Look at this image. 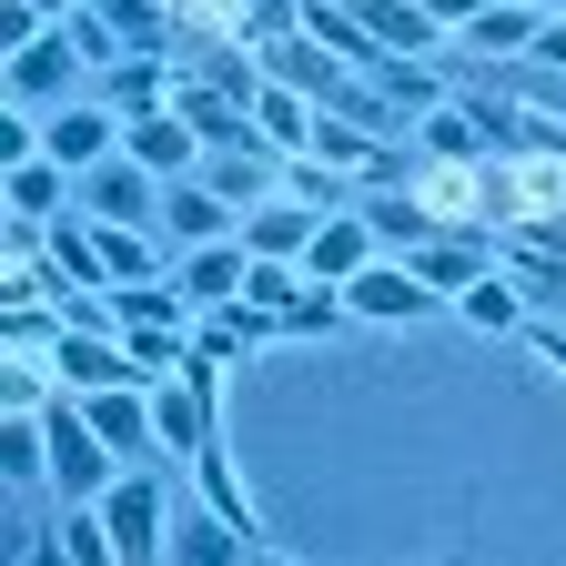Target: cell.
<instances>
[{
	"label": "cell",
	"instance_id": "1",
	"mask_svg": "<svg viewBox=\"0 0 566 566\" xmlns=\"http://www.w3.org/2000/svg\"><path fill=\"white\" fill-rule=\"evenodd\" d=\"M41 436H51V495H61V506H92V495L122 475V455L92 436L82 395H51V405H41Z\"/></svg>",
	"mask_w": 566,
	"mask_h": 566
},
{
	"label": "cell",
	"instance_id": "2",
	"mask_svg": "<svg viewBox=\"0 0 566 566\" xmlns=\"http://www.w3.org/2000/svg\"><path fill=\"white\" fill-rule=\"evenodd\" d=\"M0 92H11L21 112H61V102H82V92H92V51L71 41V21H51L31 51L0 61Z\"/></svg>",
	"mask_w": 566,
	"mask_h": 566
},
{
	"label": "cell",
	"instance_id": "3",
	"mask_svg": "<svg viewBox=\"0 0 566 566\" xmlns=\"http://www.w3.org/2000/svg\"><path fill=\"white\" fill-rule=\"evenodd\" d=\"M102 526H112V556L122 566H163V536H172V495H163V475L153 465H122L102 495Z\"/></svg>",
	"mask_w": 566,
	"mask_h": 566
},
{
	"label": "cell",
	"instance_id": "4",
	"mask_svg": "<svg viewBox=\"0 0 566 566\" xmlns=\"http://www.w3.org/2000/svg\"><path fill=\"white\" fill-rule=\"evenodd\" d=\"M334 294H344V314H365V324H424V314L446 304V294H436V283H424L405 253H375L365 273H344Z\"/></svg>",
	"mask_w": 566,
	"mask_h": 566
},
{
	"label": "cell",
	"instance_id": "5",
	"mask_svg": "<svg viewBox=\"0 0 566 566\" xmlns=\"http://www.w3.org/2000/svg\"><path fill=\"white\" fill-rule=\"evenodd\" d=\"M71 202L92 212V223H163V172H142L132 153H102L92 172H71Z\"/></svg>",
	"mask_w": 566,
	"mask_h": 566
},
{
	"label": "cell",
	"instance_id": "6",
	"mask_svg": "<svg viewBox=\"0 0 566 566\" xmlns=\"http://www.w3.org/2000/svg\"><path fill=\"white\" fill-rule=\"evenodd\" d=\"M153 436H163V455H172V465H192L212 436H223V395L192 385L182 365H172V375H153Z\"/></svg>",
	"mask_w": 566,
	"mask_h": 566
},
{
	"label": "cell",
	"instance_id": "7",
	"mask_svg": "<svg viewBox=\"0 0 566 566\" xmlns=\"http://www.w3.org/2000/svg\"><path fill=\"white\" fill-rule=\"evenodd\" d=\"M51 385H61V395H102V385H153V375L132 365V344H122V334L61 324V344H51Z\"/></svg>",
	"mask_w": 566,
	"mask_h": 566
},
{
	"label": "cell",
	"instance_id": "8",
	"mask_svg": "<svg viewBox=\"0 0 566 566\" xmlns=\"http://www.w3.org/2000/svg\"><path fill=\"white\" fill-rule=\"evenodd\" d=\"M122 153H132L142 172L182 182V172H202V132H192L172 102H153V112H122Z\"/></svg>",
	"mask_w": 566,
	"mask_h": 566
},
{
	"label": "cell",
	"instance_id": "9",
	"mask_svg": "<svg viewBox=\"0 0 566 566\" xmlns=\"http://www.w3.org/2000/svg\"><path fill=\"white\" fill-rule=\"evenodd\" d=\"M41 153H51L61 172H92L102 153H122V112H102L92 92L61 102V112H41Z\"/></svg>",
	"mask_w": 566,
	"mask_h": 566
},
{
	"label": "cell",
	"instance_id": "10",
	"mask_svg": "<svg viewBox=\"0 0 566 566\" xmlns=\"http://www.w3.org/2000/svg\"><path fill=\"white\" fill-rule=\"evenodd\" d=\"M82 415H92V436L122 465H153L163 455V436H153V385H102V395H82Z\"/></svg>",
	"mask_w": 566,
	"mask_h": 566
},
{
	"label": "cell",
	"instance_id": "11",
	"mask_svg": "<svg viewBox=\"0 0 566 566\" xmlns=\"http://www.w3.org/2000/svg\"><path fill=\"white\" fill-rule=\"evenodd\" d=\"M233 223H243V212H233L223 192H212L202 172H182V182H163V223H153V233H163V253H192V243H223Z\"/></svg>",
	"mask_w": 566,
	"mask_h": 566
},
{
	"label": "cell",
	"instance_id": "12",
	"mask_svg": "<svg viewBox=\"0 0 566 566\" xmlns=\"http://www.w3.org/2000/svg\"><path fill=\"white\" fill-rule=\"evenodd\" d=\"M354 212L375 223V243H385V253H415V243H436V233H446V212L424 202L415 182H365V192H354Z\"/></svg>",
	"mask_w": 566,
	"mask_h": 566
},
{
	"label": "cell",
	"instance_id": "13",
	"mask_svg": "<svg viewBox=\"0 0 566 566\" xmlns=\"http://www.w3.org/2000/svg\"><path fill=\"white\" fill-rule=\"evenodd\" d=\"M243 273H253L243 233H223V243H192V253H172V283L192 294V314H212V304H233V294H243Z\"/></svg>",
	"mask_w": 566,
	"mask_h": 566
},
{
	"label": "cell",
	"instance_id": "14",
	"mask_svg": "<svg viewBox=\"0 0 566 566\" xmlns=\"http://www.w3.org/2000/svg\"><path fill=\"white\" fill-rule=\"evenodd\" d=\"M82 11L122 41V51H142V61H172V31H182V0H82Z\"/></svg>",
	"mask_w": 566,
	"mask_h": 566
},
{
	"label": "cell",
	"instance_id": "15",
	"mask_svg": "<svg viewBox=\"0 0 566 566\" xmlns=\"http://www.w3.org/2000/svg\"><path fill=\"white\" fill-rule=\"evenodd\" d=\"M163 556H172V566H243V556H263V536H243L233 516H212V506H202V516H182V506H172Z\"/></svg>",
	"mask_w": 566,
	"mask_h": 566
},
{
	"label": "cell",
	"instance_id": "16",
	"mask_svg": "<svg viewBox=\"0 0 566 566\" xmlns=\"http://www.w3.org/2000/svg\"><path fill=\"white\" fill-rule=\"evenodd\" d=\"M192 132H202V153H223V142H253V102H233V92H212V82H192V71H172V92H163Z\"/></svg>",
	"mask_w": 566,
	"mask_h": 566
},
{
	"label": "cell",
	"instance_id": "17",
	"mask_svg": "<svg viewBox=\"0 0 566 566\" xmlns=\"http://www.w3.org/2000/svg\"><path fill=\"white\" fill-rule=\"evenodd\" d=\"M375 253H385V243H375V223L344 202V212H324V223H314V243H304V273H314V283H344V273H365Z\"/></svg>",
	"mask_w": 566,
	"mask_h": 566
},
{
	"label": "cell",
	"instance_id": "18",
	"mask_svg": "<svg viewBox=\"0 0 566 566\" xmlns=\"http://www.w3.org/2000/svg\"><path fill=\"white\" fill-rule=\"evenodd\" d=\"M314 223H324V212L314 202H294V192H263L253 212H243V253H283V263H304V243H314Z\"/></svg>",
	"mask_w": 566,
	"mask_h": 566
},
{
	"label": "cell",
	"instance_id": "19",
	"mask_svg": "<svg viewBox=\"0 0 566 566\" xmlns=\"http://www.w3.org/2000/svg\"><path fill=\"white\" fill-rule=\"evenodd\" d=\"M163 92H172V61H142V51H122V61L92 71V102L102 112H153Z\"/></svg>",
	"mask_w": 566,
	"mask_h": 566
},
{
	"label": "cell",
	"instance_id": "20",
	"mask_svg": "<svg viewBox=\"0 0 566 566\" xmlns=\"http://www.w3.org/2000/svg\"><path fill=\"white\" fill-rule=\"evenodd\" d=\"M354 11H365V31H375L385 51H415V61L446 51V21L424 11V0H354Z\"/></svg>",
	"mask_w": 566,
	"mask_h": 566
},
{
	"label": "cell",
	"instance_id": "21",
	"mask_svg": "<svg viewBox=\"0 0 566 566\" xmlns=\"http://www.w3.org/2000/svg\"><path fill=\"white\" fill-rule=\"evenodd\" d=\"M253 132L273 142V153H304V142H314V102H304L294 82H273V71H263V82H253Z\"/></svg>",
	"mask_w": 566,
	"mask_h": 566
},
{
	"label": "cell",
	"instance_id": "22",
	"mask_svg": "<svg viewBox=\"0 0 566 566\" xmlns=\"http://www.w3.org/2000/svg\"><path fill=\"white\" fill-rule=\"evenodd\" d=\"M0 192H11V212H21V223H51V212H71V172H61L51 153L11 163V172H0Z\"/></svg>",
	"mask_w": 566,
	"mask_h": 566
},
{
	"label": "cell",
	"instance_id": "23",
	"mask_svg": "<svg viewBox=\"0 0 566 566\" xmlns=\"http://www.w3.org/2000/svg\"><path fill=\"white\" fill-rule=\"evenodd\" d=\"M455 41H465L475 61H516V51L536 41V11H526V0H485V11H475Z\"/></svg>",
	"mask_w": 566,
	"mask_h": 566
},
{
	"label": "cell",
	"instance_id": "24",
	"mask_svg": "<svg viewBox=\"0 0 566 566\" xmlns=\"http://www.w3.org/2000/svg\"><path fill=\"white\" fill-rule=\"evenodd\" d=\"M455 314H465L475 334H516V324H526V294L506 283V263H485V273L465 283V294H455Z\"/></svg>",
	"mask_w": 566,
	"mask_h": 566
},
{
	"label": "cell",
	"instance_id": "25",
	"mask_svg": "<svg viewBox=\"0 0 566 566\" xmlns=\"http://www.w3.org/2000/svg\"><path fill=\"white\" fill-rule=\"evenodd\" d=\"M61 385H51V354H31V344H0V415H41Z\"/></svg>",
	"mask_w": 566,
	"mask_h": 566
},
{
	"label": "cell",
	"instance_id": "26",
	"mask_svg": "<svg viewBox=\"0 0 566 566\" xmlns=\"http://www.w3.org/2000/svg\"><path fill=\"white\" fill-rule=\"evenodd\" d=\"M0 485H51V436H41V415H0Z\"/></svg>",
	"mask_w": 566,
	"mask_h": 566
},
{
	"label": "cell",
	"instance_id": "27",
	"mask_svg": "<svg viewBox=\"0 0 566 566\" xmlns=\"http://www.w3.org/2000/svg\"><path fill=\"white\" fill-rule=\"evenodd\" d=\"M51 556H71V566H122L102 506H61V516H51Z\"/></svg>",
	"mask_w": 566,
	"mask_h": 566
},
{
	"label": "cell",
	"instance_id": "28",
	"mask_svg": "<svg viewBox=\"0 0 566 566\" xmlns=\"http://www.w3.org/2000/svg\"><path fill=\"white\" fill-rule=\"evenodd\" d=\"M283 192L314 202V212H344V202H354V182H344L334 163H314V153H283Z\"/></svg>",
	"mask_w": 566,
	"mask_h": 566
},
{
	"label": "cell",
	"instance_id": "29",
	"mask_svg": "<svg viewBox=\"0 0 566 566\" xmlns=\"http://www.w3.org/2000/svg\"><path fill=\"white\" fill-rule=\"evenodd\" d=\"M41 153V112H21L11 92H0V172H11V163H31Z\"/></svg>",
	"mask_w": 566,
	"mask_h": 566
},
{
	"label": "cell",
	"instance_id": "30",
	"mask_svg": "<svg viewBox=\"0 0 566 566\" xmlns=\"http://www.w3.org/2000/svg\"><path fill=\"white\" fill-rule=\"evenodd\" d=\"M41 31H51V21L31 11V0H0V61H11V51H31Z\"/></svg>",
	"mask_w": 566,
	"mask_h": 566
},
{
	"label": "cell",
	"instance_id": "31",
	"mask_svg": "<svg viewBox=\"0 0 566 566\" xmlns=\"http://www.w3.org/2000/svg\"><path fill=\"white\" fill-rule=\"evenodd\" d=\"M31 556H51V536L31 516H0V566H31Z\"/></svg>",
	"mask_w": 566,
	"mask_h": 566
},
{
	"label": "cell",
	"instance_id": "32",
	"mask_svg": "<svg viewBox=\"0 0 566 566\" xmlns=\"http://www.w3.org/2000/svg\"><path fill=\"white\" fill-rule=\"evenodd\" d=\"M526 334H536L546 365H566V314H526Z\"/></svg>",
	"mask_w": 566,
	"mask_h": 566
},
{
	"label": "cell",
	"instance_id": "33",
	"mask_svg": "<svg viewBox=\"0 0 566 566\" xmlns=\"http://www.w3.org/2000/svg\"><path fill=\"white\" fill-rule=\"evenodd\" d=\"M526 61H546V71H566V21H536V41H526Z\"/></svg>",
	"mask_w": 566,
	"mask_h": 566
},
{
	"label": "cell",
	"instance_id": "34",
	"mask_svg": "<svg viewBox=\"0 0 566 566\" xmlns=\"http://www.w3.org/2000/svg\"><path fill=\"white\" fill-rule=\"evenodd\" d=\"M424 11H436V21H446V31H465V21H475V11H485V0H424Z\"/></svg>",
	"mask_w": 566,
	"mask_h": 566
},
{
	"label": "cell",
	"instance_id": "35",
	"mask_svg": "<svg viewBox=\"0 0 566 566\" xmlns=\"http://www.w3.org/2000/svg\"><path fill=\"white\" fill-rule=\"evenodd\" d=\"M31 11H41V21H71V11H82V0H31Z\"/></svg>",
	"mask_w": 566,
	"mask_h": 566
},
{
	"label": "cell",
	"instance_id": "36",
	"mask_svg": "<svg viewBox=\"0 0 566 566\" xmlns=\"http://www.w3.org/2000/svg\"><path fill=\"white\" fill-rule=\"evenodd\" d=\"M526 11H536V21H566V0H526Z\"/></svg>",
	"mask_w": 566,
	"mask_h": 566
},
{
	"label": "cell",
	"instance_id": "37",
	"mask_svg": "<svg viewBox=\"0 0 566 566\" xmlns=\"http://www.w3.org/2000/svg\"><path fill=\"white\" fill-rule=\"evenodd\" d=\"M0 263H11V253H0Z\"/></svg>",
	"mask_w": 566,
	"mask_h": 566
}]
</instances>
